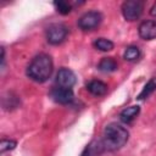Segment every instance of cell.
<instances>
[{"label": "cell", "instance_id": "cell-17", "mask_svg": "<svg viewBox=\"0 0 156 156\" xmlns=\"http://www.w3.org/2000/svg\"><path fill=\"white\" fill-rule=\"evenodd\" d=\"M54 6L56 9V11L61 15H68L72 11V5L68 1L65 0H58V1H54Z\"/></svg>", "mask_w": 156, "mask_h": 156}, {"label": "cell", "instance_id": "cell-20", "mask_svg": "<svg viewBox=\"0 0 156 156\" xmlns=\"http://www.w3.org/2000/svg\"><path fill=\"white\" fill-rule=\"evenodd\" d=\"M150 15L154 16V17H156V2L151 6V9H150Z\"/></svg>", "mask_w": 156, "mask_h": 156}, {"label": "cell", "instance_id": "cell-18", "mask_svg": "<svg viewBox=\"0 0 156 156\" xmlns=\"http://www.w3.org/2000/svg\"><path fill=\"white\" fill-rule=\"evenodd\" d=\"M16 145H17V143L15 140H12V139H5L4 138L1 140V144H0V151H1V154H4L6 151L13 150L16 147Z\"/></svg>", "mask_w": 156, "mask_h": 156}, {"label": "cell", "instance_id": "cell-7", "mask_svg": "<svg viewBox=\"0 0 156 156\" xmlns=\"http://www.w3.org/2000/svg\"><path fill=\"white\" fill-rule=\"evenodd\" d=\"M77 82V77L74 74V72L69 68L62 67L58 69L57 74H56V83L58 87L62 88H72Z\"/></svg>", "mask_w": 156, "mask_h": 156}, {"label": "cell", "instance_id": "cell-13", "mask_svg": "<svg viewBox=\"0 0 156 156\" xmlns=\"http://www.w3.org/2000/svg\"><path fill=\"white\" fill-rule=\"evenodd\" d=\"M140 55H141V52H140V49L138 46L129 45L126 48V50L123 52V58L126 61H129V62H135L140 58Z\"/></svg>", "mask_w": 156, "mask_h": 156}, {"label": "cell", "instance_id": "cell-5", "mask_svg": "<svg viewBox=\"0 0 156 156\" xmlns=\"http://www.w3.org/2000/svg\"><path fill=\"white\" fill-rule=\"evenodd\" d=\"M121 10H122V15H123L124 20L136 21L143 15L144 4H143V1H139V0H128L122 4Z\"/></svg>", "mask_w": 156, "mask_h": 156}, {"label": "cell", "instance_id": "cell-11", "mask_svg": "<svg viewBox=\"0 0 156 156\" xmlns=\"http://www.w3.org/2000/svg\"><path fill=\"white\" fill-rule=\"evenodd\" d=\"M104 151L105 150H104L101 139H95L85 146V149L83 150L80 156H100Z\"/></svg>", "mask_w": 156, "mask_h": 156}, {"label": "cell", "instance_id": "cell-2", "mask_svg": "<svg viewBox=\"0 0 156 156\" xmlns=\"http://www.w3.org/2000/svg\"><path fill=\"white\" fill-rule=\"evenodd\" d=\"M129 139V132L127 128L118 123H110L105 127L101 143L105 151H117L122 149Z\"/></svg>", "mask_w": 156, "mask_h": 156}, {"label": "cell", "instance_id": "cell-15", "mask_svg": "<svg viewBox=\"0 0 156 156\" xmlns=\"http://www.w3.org/2000/svg\"><path fill=\"white\" fill-rule=\"evenodd\" d=\"M9 96H4L2 98V107L5 110H13L20 105V99L17 95H15L13 93H7Z\"/></svg>", "mask_w": 156, "mask_h": 156}, {"label": "cell", "instance_id": "cell-1", "mask_svg": "<svg viewBox=\"0 0 156 156\" xmlns=\"http://www.w3.org/2000/svg\"><path fill=\"white\" fill-rule=\"evenodd\" d=\"M52 71L54 62L51 56L45 52H41L32 58V61L27 66L26 74L29 79L37 83H44L51 77Z\"/></svg>", "mask_w": 156, "mask_h": 156}, {"label": "cell", "instance_id": "cell-19", "mask_svg": "<svg viewBox=\"0 0 156 156\" xmlns=\"http://www.w3.org/2000/svg\"><path fill=\"white\" fill-rule=\"evenodd\" d=\"M5 67V49L1 48V69Z\"/></svg>", "mask_w": 156, "mask_h": 156}, {"label": "cell", "instance_id": "cell-3", "mask_svg": "<svg viewBox=\"0 0 156 156\" xmlns=\"http://www.w3.org/2000/svg\"><path fill=\"white\" fill-rule=\"evenodd\" d=\"M68 34V28L63 23H51L45 32L46 40L51 45H60L65 41Z\"/></svg>", "mask_w": 156, "mask_h": 156}, {"label": "cell", "instance_id": "cell-12", "mask_svg": "<svg viewBox=\"0 0 156 156\" xmlns=\"http://www.w3.org/2000/svg\"><path fill=\"white\" fill-rule=\"evenodd\" d=\"M98 68L102 73H112L118 68L117 61L113 57H104L98 65Z\"/></svg>", "mask_w": 156, "mask_h": 156}, {"label": "cell", "instance_id": "cell-16", "mask_svg": "<svg viewBox=\"0 0 156 156\" xmlns=\"http://www.w3.org/2000/svg\"><path fill=\"white\" fill-rule=\"evenodd\" d=\"M93 45H94V48H95L96 50H100V51H104V52L111 51V50L113 49V46H115L113 41H111V40L107 39V38H98V39L93 43Z\"/></svg>", "mask_w": 156, "mask_h": 156}, {"label": "cell", "instance_id": "cell-6", "mask_svg": "<svg viewBox=\"0 0 156 156\" xmlns=\"http://www.w3.org/2000/svg\"><path fill=\"white\" fill-rule=\"evenodd\" d=\"M52 100L57 104H61V105H67V104H71L74 99V94H73V90L72 88H62V87H56L51 90L50 93Z\"/></svg>", "mask_w": 156, "mask_h": 156}, {"label": "cell", "instance_id": "cell-14", "mask_svg": "<svg viewBox=\"0 0 156 156\" xmlns=\"http://www.w3.org/2000/svg\"><path fill=\"white\" fill-rule=\"evenodd\" d=\"M156 90V78H151L143 88V90L139 93V95L136 96V100H145L147 99L154 91Z\"/></svg>", "mask_w": 156, "mask_h": 156}, {"label": "cell", "instance_id": "cell-9", "mask_svg": "<svg viewBox=\"0 0 156 156\" xmlns=\"http://www.w3.org/2000/svg\"><path fill=\"white\" fill-rule=\"evenodd\" d=\"M87 90L94 96H104L107 93V84L99 79H93L87 83Z\"/></svg>", "mask_w": 156, "mask_h": 156}, {"label": "cell", "instance_id": "cell-4", "mask_svg": "<svg viewBox=\"0 0 156 156\" xmlns=\"http://www.w3.org/2000/svg\"><path fill=\"white\" fill-rule=\"evenodd\" d=\"M102 21V15L100 11H96V10H91V11H88L85 13H83L77 24L78 27L82 29V30H93L94 28L99 27L100 23Z\"/></svg>", "mask_w": 156, "mask_h": 156}, {"label": "cell", "instance_id": "cell-8", "mask_svg": "<svg viewBox=\"0 0 156 156\" xmlns=\"http://www.w3.org/2000/svg\"><path fill=\"white\" fill-rule=\"evenodd\" d=\"M139 37L144 40H152L156 39V21L146 20L143 21L138 27Z\"/></svg>", "mask_w": 156, "mask_h": 156}, {"label": "cell", "instance_id": "cell-10", "mask_svg": "<svg viewBox=\"0 0 156 156\" xmlns=\"http://www.w3.org/2000/svg\"><path fill=\"white\" fill-rule=\"evenodd\" d=\"M140 113V106L138 105H133V106H129V107H126L124 110L121 111L119 113V119L128 124V123H132L136 117Z\"/></svg>", "mask_w": 156, "mask_h": 156}]
</instances>
